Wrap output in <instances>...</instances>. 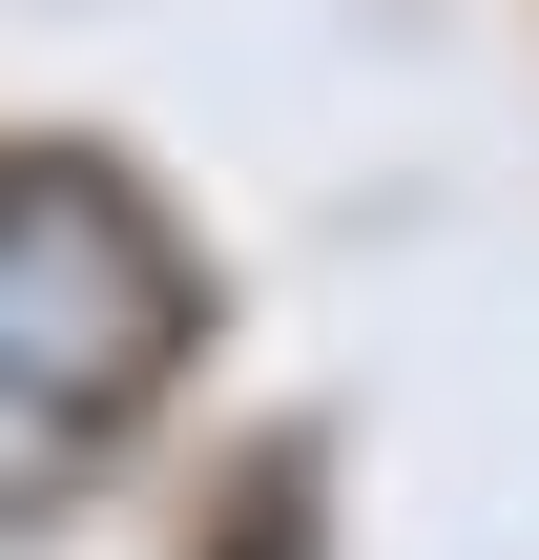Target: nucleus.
Listing matches in <instances>:
<instances>
[{
	"label": "nucleus",
	"instance_id": "obj_1",
	"mask_svg": "<svg viewBox=\"0 0 539 560\" xmlns=\"http://www.w3.org/2000/svg\"><path fill=\"white\" fill-rule=\"evenodd\" d=\"M166 353H187L166 208L104 187V166H0V540L62 520L166 416Z\"/></svg>",
	"mask_w": 539,
	"mask_h": 560
}]
</instances>
